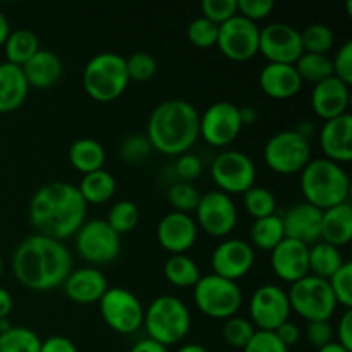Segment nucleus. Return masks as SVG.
I'll return each instance as SVG.
<instances>
[{
	"mask_svg": "<svg viewBox=\"0 0 352 352\" xmlns=\"http://www.w3.org/2000/svg\"><path fill=\"white\" fill-rule=\"evenodd\" d=\"M72 270V254L62 241L33 234L17 244L12 254V274L21 285L45 292L64 284Z\"/></svg>",
	"mask_w": 352,
	"mask_h": 352,
	"instance_id": "nucleus-1",
	"label": "nucleus"
},
{
	"mask_svg": "<svg viewBox=\"0 0 352 352\" xmlns=\"http://www.w3.org/2000/svg\"><path fill=\"white\" fill-rule=\"evenodd\" d=\"M88 203L78 186L52 181L36 189L30 199V222L38 234L64 241L85 223Z\"/></svg>",
	"mask_w": 352,
	"mask_h": 352,
	"instance_id": "nucleus-2",
	"label": "nucleus"
},
{
	"mask_svg": "<svg viewBox=\"0 0 352 352\" xmlns=\"http://www.w3.org/2000/svg\"><path fill=\"white\" fill-rule=\"evenodd\" d=\"M146 138L151 148L164 155L188 153L199 138V112L186 100H165L151 110Z\"/></svg>",
	"mask_w": 352,
	"mask_h": 352,
	"instance_id": "nucleus-3",
	"label": "nucleus"
},
{
	"mask_svg": "<svg viewBox=\"0 0 352 352\" xmlns=\"http://www.w3.org/2000/svg\"><path fill=\"white\" fill-rule=\"evenodd\" d=\"M301 191L305 201L316 208L327 210L330 206L349 201L351 179L346 168L329 158H311L301 170Z\"/></svg>",
	"mask_w": 352,
	"mask_h": 352,
	"instance_id": "nucleus-4",
	"label": "nucleus"
},
{
	"mask_svg": "<svg viewBox=\"0 0 352 352\" xmlns=\"http://www.w3.org/2000/svg\"><path fill=\"white\" fill-rule=\"evenodd\" d=\"M143 325L148 337L168 347L181 342L191 329V313L182 299L170 294L155 298L144 309Z\"/></svg>",
	"mask_w": 352,
	"mask_h": 352,
	"instance_id": "nucleus-5",
	"label": "nucleus"
},
{
	"mask_svg": "<svg viewBox=\"0 0 352 352\" xmlns=\"http://www.w3.org/2000/svg\"><path fill=\"white\" fill-rule=\"evenodd\" d=\"M129 85L126 57L116 52H100L82 69V86L93 100L109 103L122 96Z\"/></svg>",
	"mask_w": 352,
	"mask_h": 352,
	"instance_id": "nucleus-6",
	"label": "nucleus"
},
{
	"mask_svg": "<svg viewBox=\"0 0 352 352\" xmlns=\"http://www.w3.org/2000/svg\"><path fill=\"white\" fill-rule=\"evenodd\" d=\"M192 299L199 311L206 316L227 320L237 315L243 306V291L237 282L208 274L201 275L192 287Z\"/></svg>",
	"mask_w": 352,
	"mask_h": 352,
	"instance_id": "nucleus-7",
	"label": "nucleus"
},
{
	"mask_svg": "<svg viewBox=\"0 0 352 352\" xmlns=\"http://www.w3.org/2000/svg\"><path fill=\"white\" fill-rule=\"evenodd\" d=\"M287 296L292 311L302 316L306 322L330 320L337 309L336 296L329 280L311 274L291 284Z\"/></svg>",
	"mask_w": 352,
	"mask_h": 352,
	"instance_id": "nucleus-8",
	"label": "nucleus"
},
{
	"mask_svg": "<svg viewBox=\"0 0 352 352\" xmlns=\"http://www.w3.org/2000/svg\"><path fill=\"white\" fill-rule=\"evenodd\" d=\"M263 160L277 174H298L311 160V143L294 129H284L267 140Z\"/></svg>",
	"mask_w": 352,
	"mask_h": 352,
	"instance_id": "nucleus-9",
	"label": "nucleus"
},
{
	"mask_svg": "<svg viewBox=\"0 0 352 352\" xmlns=\"http://www.w3.org/2000/svg\"><path fill=\"white\" fill-rule=\"evenodd\" d=\"M76 250L89 267L109 265L119 256L120 236L107 223L105 219L85 220L74 234Z\"/></svg>",
	"mask_w": 352,
	"mask_h": 352,
	"instance_id": "nucleus-10",
	"label": "nucleus"
},
{
	"mask_svg": "<svg viewBox=\"0 0 352 352\" xmlns=\"http://www.w3.org/2000/svg\"><path fill=\"white\" fill-rule=\"evenodd\" d=\"M103 322L117 333L131 336L143 327L144 308L126 287H109L98 301Z\"/></svg>",
	"mask_w": 352,
	"mask_h": 352,
	"instance_id": "nucleus-11",
	"label": "nucleus"
},
{
	"mask_svg": "<svg viewBox=\"0 0 352 352\" xmlns=\"http://www.w3.org/2000/svg\"><path fill=\"white\" fill-rule=\"evenodd\" d=\"M210 172L217 189L227 195H243L251 186H254L256 179L254 162L250 155L237 150L220 151L212 162Z\"/></svg>",
	"mask_w": 352,
	"mask_h": 352,
	"instance_id": "nucleus-12",
	"label": "nucleus"
},
{
	"mask_svg": "<svg viewBox=\"0 0 352 352\" xmlns=\"http://www.w3.org/2000/svg\"><path fill=\"white\" fill-rule=\"evenodd\" d=\"M250 320L256 330L274 332L291 316V302L285 289L275 284H265L251 294Z\"/></svg>",
	"mask_w": 352,
	"mask_h": 352,
	"instance_id": "nucleus-13",
	"label": "nucleus"
},
{
	"mask_svg": "<svg viewBox=\"0 0 352 352\" xmlns=\"http://www.w3.org/2000/svg\"><path fill=\"white\" fill-rule=\"evenodd\" d=\"M217 47L234 62L251 60L260 47V28L253 21L236 14L219 26Z\"/></svg>",
	"mask_w": 352,
	"mask_h": 352,
	"instance_id": "nucleus-14",
	"label": "nucleus"
},
{
	"mask_svg": "<svg viewBox=\"0 0 352 352\" xmlns=\"http://www.w3.org/2000/svg\"><path fill=\"white\" fill-rule=\"evenodd\" d=\"M243 122L239 107L227 100L212 103L199 116V136L215 148H223L239 136Z\"/></svg>",
	"mask_w": 352,
	"mask_h": 352,
	"instance_id": "nucleus-15",
	"label": "nucleus"
},
{
	"mask_svg": "<svg viewBox=\"0 0 352 352\" xmlns=\"http://www.w3.org/2000/svg\"><path fill=\"white\" fill-rule=\"evenodd\" d=\"M196 223L213 237H226L237 223V208L227 192L212 189L203 192L195 210Z\"/></svg>",
	"mask_w": 352,
	"mask_h": 352,
	"instance_id": "nucleus-16",
	"label": "nucleus"
},
{
	"mask_svg": "<svg viewBox=\"0 0 352 352\" xmlns=\"http://www.w3.org/2000/svg\"><path fill=\"white\" fill-rule=\"evenodd\" d=\"M258 52L275 64H296L302 55L301 31L285 23H270L260 28Z\"/></svg>",
	"mask_w": 352,
	"mask_h": 352,
	"instance_id": "nucleus-17",
	"label": "nucleus"
},
{
	"mask_svg": "<svg viewBox=\"0 0 352 352\" xmlns=\"http://www.w3.org/2000/svg\"><path fill=\"white\" fill-rule=\"evenodd\" d=\"M254 248L248 241L229 237L223 239L212 253L213 274L227 280L237 282L246 277L254 265Z\"/></svg>",
	"mask_w": 352,
	"mask_h": 352,
	"instance_id": "nucleus-18",
	"label": "nucleus"
},
{
	"mask_svg": "<svg viewBox=\"0 0 352 352\" xmlns=\"http://www.w3.org/2000/svg\"><path fill=\"white\" fill-rule=\"evenodd\" d=\"M157 237L170 254H184L198 239V223L189 213L172 210L158 222Z\"/></svg>",
	"mask_w": 352,
	"mask_h": 352,
	"instance_id": "nucleus-19",
	"label": "nucleus"
},
{
	"mask_svg": "<svg viewBox=\"0 0 352 352\" xmlns=\"http://www.w3.org/2000/svg\"><path fill=\"white\" fill-rule=\"evenodd\" d=\"M270 265L280 280L294 284L299 278L309 275V246L284 237L270 251Z\"/></svg>",
	"mask_w": 352,
	"mask_h": 352,
	"instance_id": "nucleus-20",
	"label": "nucleus"
},
{
	"mask_svg": "<svg viewBox=\"0 0 352 352\" xmlns=\"http://www.w3.org/2000/svg\"><path fill=\"white\" fill-rule=\"evenodd\" d=\"M322 217L323 210L316 208L311 203H296L291 208L285 210L282 217L285 237L299 241L306 246L318 243L322 236Z\"/></svg>",
	"mask_w": 352,
	"mask_h": 352,
	"instance_id": "nucleus-21",
	"label": "nucleus"
},
{
	"mask_svg": "<svg viewBox=\"0 0 352 352\" xmlns=\"http://www.w3.org/2000/svg\"><path fill=\"white\" fill-rule=\"evenodd\" d=\"M320 148L325 153V158L347 164L352 158V117L351 113H342L336 119L325 120L320 129Z\"/></svg>",
	"mask_w": 352,
	"mask_h": 352,
	"instance_id": "nucleus-22",
	"label": "nucleus"
},
{
	"mask_svg": "<svg viewBox=\"0 0 352 352\" xmlns=\"http://www.w3.org/2000/svg\"><path fill=\"white\" fill-rule=\"evenodd\" d=\"M311 107L318 117L323 120L336 119L347 113L349 107V86L340 81L336 76L323 79L313 85Z\"/></svg>",
	"mask_w": 352,
	"mask_h": 352,
	"instance_id": "nucleus-23",
	"label": "nucleus"
},
{
	"mask_svg": "<svg viewBox=\"0 0 352 352\" xmlns=\"http://www.w3.org/2000/svg\"><path fill=\"white\" fill-rule=\"evenodd\" d=\"M65 296L78 305H91L98 302L109 289L105 275L96 267H82L71 270L62 284Z\"/></svg>",
	"mask_w": 352,
	"mask_h": 352,
	"instance_id": "nucleus-24",
	"label": "nucleus"
},
{
	"mask_svg": "<svg viewBox=\"0 0 352 352\" xmlns=\"http://www.w3.org/2000/svg\"><path fill=\"white\" fill-rule=\"evenodd\" d=\"M260 88L267 96L274 100H287L298 95L302 88L294 64H275L267 62L260 71Z\"/></svg>",
	"mask_w": 352,
	"mask_h": 352,
	"instance_id": "nucleus-25",
	"label": "nucleus"
},
{
	"mask_svg": "<svg viewBox=\"0 0 352 352\" xmlns=\"http://www.w3.org/2000/svg\"><path fill=\"white\" fill-rule=\"evenodd\" d=\"M21 69H23L30 88L47 89L52 88L62 78L64 64L55 52L40 48Z\"/></svg>",
	"mask_w": 352,
	"mask_h": 352,
	"instance_id": "nucleus-26",
	"label": "nucleus"
},
{
	"mask_svg": "<svg viewBox=\"0 0 352 352\" xmlns=\"http://www.w3.org/2000/svg\"><path fill=\"white\" fill-rule=\"evenodd\" d=\"M30 85L19 65L0 62V113L19 109L26 100Z\"/></svg>",
	"mask_w": 352,
	"mask_h": 352,
	"instance_id": "nucleus-27",
	"label": "nucleus"
},
{
	"mask_svg": "<svg viewBox=\"0 0 352 352\" xmlns=\"http://www.w3.org/2000/svg\"><path fill=\"white\" fill-rule=\"evenodd\" d=\"M352 239V206L349 201L340 205L330 206L323 210L322 217V236L320 241L332 244V246H344Z\"/></svg>",
	"mask_w": 352,
	"mask_h": 352,
	"instance_id": "nucleus-28",
	"label": "nucleus"
},
{
	"mask_svg": "<svg viewBox=\"0 0 352 352\" xmlns=\"http://www.w3.org/2000/svg\"><path fill=\"white\" fill-rule=\"evenodd\" d=\"M105 160V148L95 138H78L69 146V162L82 175L103 168Z\"/></svg>",
	"mask_w": 352,
	"mask_h": 352,
	"instance_id": "nucleus-29",
	"label": "nucleus"
},
{
	"mask_svg": "<svg viewBox=\"0 0 352 352\" xmlns=\"http://www.w3.org/2000/svg\"><path fill=\"white\" fill-rule=\"evenodd\" d=\"M342 253L337 246L318 241L309 246V274L329 280L344 263Z\"/></svg>",
	"mask_w": 352,
	"mask_h": 352,
	"instance_id": "nucleus-30",
	"label": "nucleus"
},
{
	"mask_svg": "<svg viewBox=\"0 0 352 352\" xmlns=\"http://www.w3.org/2000/svg\"><path fill=\"white\" fill-rule=\"evenodd\" d=\"M78 189L86 203L100 205V203L109 201V199L116 195L117 181L109 170L100 168V170L89 172V174L82 175Z\"/></svg>",
	"mask_w": 352,
	"mask_h": 352,
	"instance_id": "nucleus-31",
	"label": "nucleus"
},
{
	"mask_svg": "<svg viewBox=\"0 0 352 352\" xmlns=\"http://www.w3.org/2000/svg\"><path fill=\"white\" fill-rule=\"evenodd\" d=\"M3 50H6L7 57L6 62L23 67L40 50V41H38L34 31L28 30V28H21V30L10 31L6 43H3Z\"/></svg>",
	"mask_w": 352,
	"mask_h": 352,
	"instance_id": "nucleus-32",
	"label": "nucleus"
},
{
	"mask_svg": "<svg viewBox=\"0 0 352 352\" xmlns=\"http://www.w3.org/2000/svg\"><path fill=\"white\" fill-rule=\"evenodd\" d=\"M284 237V223H282V217L277 213L263 217V219H254L250 229V244L261 251H272Z\"/></svg>",
	"mask_w": 352,
	"mask_h": 352,
	"instance_id": "nucleus-33",
	"label": "nucleus"
},
{
	"mask_svg": "<svg viewBox=\"0 0 352 352\" xmlns=\"http://www.w3.org/2000/svg\"><path fill=\"white\" fill-rule=\"evenodd\" d=\"M165 278L175 287H195L201 277L198 263L188 254H170L164 265Z\"/></svg>",
	"mask_w": 352,
	"mask_h": 352,
	"instance_id": "nucleus-34",
	"label": "nucleus"
},
{
	"mask_svg": "<svg viewBox=\"0 0 352 352\" xmlns=\"http://www.w3.org/2000/svg\"><path fill=\"white\" fill-rule=\"evenodd\" d=\"M294 67L296 71H298L299 78L302 79V82L308 81L316 85V82L333 76L332 58L325 54H309V52H302L301 57L296 60Z\"/></svg>",
	"mask_w": 352,
	"mask_h": 352,
	"instance_id": "nucleus-35",
	"label": "nucleus"
},
{
	"mask_svg": "<svg viewBox=\"0 0 352 352\" xmlns=\"http://www.w3.org/2000/svg\"><path fill=\"white\" fill-rule=\"evenodd\" d=\"M41 339L28 327H10L0 333V352H40Z\"/></svg>",
	"mask_w": 352,
	"mask_h": 352,
	"instance_id": "nucleus-36",
	"label": "nucleus"
},
{
	"mask_svg": "<svg viewBox=\"0 0 352 352\" xmlns=\"http://www.w3.org/2000/svg\"><path fill=\"white\" fill-rule=\"evenodd\" d=\"M243 201L248 213L254 219H263L277 212V198L270 189L263 186H251L248 191L243 192Z\"/></svg>",
	"mask_w": 352,
	"mask_h": 352,
	"instance_id": "nucleus-37",
	"label": "nucleus"
},
{
	"mask_svg": "<svg viewBox=\"0 0 352 352\" xmlns=\"http://www.w3.org/2000/svg\"><path fill=\"white\" fill-rule=\"evenodd\" d=\"M301 41H302V50L309 52V54H325L333 47V31L329 24L315 23L309 24L301 31Z\"/></svg>",
	"mask_w": 352,
	"mask_h": 352,
	"instance_id": "nucleus-38",
	"label": "nucleus"
},
{
	"mask_svg": "<svg viewBox=\"0 0 352 352\" xmlns=\"http://www.w3.org/2000/svg\"><path fill=\"white\" fill-rule=\"evenodd\" d=\"M138 222H140V208H138L136 203L129 201V199H120V201H117L109 210V217H107V223L119 236L133 230L138 226Z\"/></svg>",
	"mask_w": 352,
	"mask_h": 352,
	"instance_id": "nucleus-39",
	"label": "nucleus"
},
{
	"mask_svg": "<svg viewBox=\"0 0 352 352\" xmlns=\"http://www.w3.org/2000/svg\"><path fill=\"white\" fill-rule=\"evenodd\" d=\"M254 332H256V327L251 323V320L237 315L227 318L222 329L223 340L234 349H244L248 342L253 339Z\"/></svg>",
	"mask_w": 352,
	"mask_h": 352,
	"instance_id": "nucleus-40",
	"label": "nucleus"
},
{
	"mask_svg": "<svg viewBox=\"0 0 352 352\" xmlns=\"http://www.w3.org/2000/svg\"><path fill=\"white\" fill-rule=\"evenodd\" d=\"M199 198H201V192H199V189L192 182L177 181L167 191V199L172 205V208L175 212L189 213V215L196 210Z\"/></svg>",
	"mask_w": 352,
	"mask_h": 352,
	"instance_id": "nucleus-41",
	"label": "nucleus"
},
{
	"mask_svg": "<svg viewBox=\"0 0 352 352\" xmlns=\"http://www.w3.org/2000/svg\"><path fill=\"white\" fill-rule=\"evenodd\" d=\"M188 38L198 48L215 47L217 38H219V24L212 23L205 16L196 17L189 23Z\"/></svg>",
	"mask_w": 352,
	"mask_h": 352,
	"instance_id": "nucleus-42",
	"label": "nucleus"
},
{
	"mask_svg": "<svg viewBox=\"0 0 352 352\" xmlns=\"http://www.w3.org/2000/svg\"><path fill=\"white\" fill-rule=\"evenodd\" d=\"M330 289L336 296L337 305H342L346 309H352V263L344 261L342 267L329 278Z\"/></svg>",
	"mask_w": 352,
	"mask_h": 352,
	"instance_id": "nucleus-43",
	"label": "nucleus"
},
{
	"mask_svg": "<svg viewBox=\"0 0 352 352\" xmlns=\"http://www.w3.org/2000/svg\"><path fill=\"white\" fill-rule=\"evenodd\" d=\"M126 69L129 81H148L157 74L158 62L148 52H134L129 57H126Z\"/></svg>",
	"mask_w": 352,
	"mask_h": 352,
	"instance_id": "nucleus-44",
	"label": "nucleus"
},
{
	"mask_svg": "<svg viewBox=\"0 0 352 352\" xmlns=\"http://www.w3.org/2000/svg\"><path fill=\"white\" fill-rule=\"evenodd\" d=\"M151 151H153V148H151V143L148 141L146 134H133V136H127L119 146L120 157L127 164H140L144 158L150 157Z\"/></svg>",
	"mask_w": 352,
	"mask_h": 352,
	"instance_id": "nucleus-45",
	"label": "nucleus"
},
{
	"mask_svg": "<svg viewBox=\"0 0 352 352\" xmlns=\"http://www.w3.org/2000/svg\"><path fill=\"white\" fill-rule=\"evenodd\" d=\"M201 12V16L220 26L237 14V0H203Z\"/></svg>",
	"mask_w": 352,
	"mask_h": 352,
	"instance_id": "nucleus-46",
	"label": "nucleus"
},
{
	"mask_svg": "<svg viewBox=\"0 0 352 352\" xmlns=\"http://www.w3.org/2000/svg\"><path fill=\"white\" fill-rule=\"evenodd\" d=\"M243 352H289L287 347L278 340L275 332L268 330H256L253 339L248 342Z\"/></svg>",
	"mask_w": 352,
	"mask_h": 352,
	"instance_id": "nucleus-47",
	"label": "nucleus"
},
{
	"mask_svg": "<svg viewBox=\"0 0 352 352\" xmlns=\"http://www.w3.org/2000/svg\"><path fill=\"white\" fill-rule=\"evenodd\" d=\"M333 76L347 86L352 85V40H346L332 58Z\"/></svg>",
	"mask_w": 352,
	"mask_h": 352,
	"instance_id": "nucleus-48",
	"label": "nucleus"
},
{
	"mask_svg": "<svg viewBox=\"0 0 352 352\" xmlns=\"http://www.w3.org/2000/svg\"><path fill=\"white\" fill-rule=\"evenodd\" d=\"M175 174H177L179 181L191 182L195 179H198L203 172V162L198 155L195 153H182L179 155L177 160H175Z\"/></svg>",
	"mask_w": 352,
	"mask_h": 352,
	"instance_id": "nucleus-49",
	"label": "nucleus"
},
{
	"mask_svg": "<svg viewBox=\"0 0 352 352\" xmlns=\"http://www.w3.org/2000/svg\"><path fill=\"white\" fill-rule=\"evenodd\" d=\"M305 336L311 346L316 349L333 342V327L330 320H318V322H308L305 329Z\"/></svg>",
	"mask_w": 352,
	"mask_h": 352,
	"instance_id": "nucleus-50",
	"label": "nucleus"
},
{
	"mask_svg": "<svg viewBox=\"0 0 352 352\" xmlns=\"http://www.w3.org/2000/svg\"><path fill=\"white\" fill-rule=\"evenodd\" d=\"M274 7V0H237V14L253 23L265 19Z\"/></svg>",
	"mask_w": 352,
	"mask_h": 352,
	"instance_id": "nucleus-51",
	"label": "nucleus"
},
{
	"mask_svg": "<svg viewBox=\"0 0 352 352\" xmlns=\"http://www.w3.org/2000/svg\"><path fill=\"white\" fill-rule=\"evenodd\" d=\"M40 352H79L76 344L64 336H52L41 340Z\"/></svg>",
	"mask_w": 352,
	"mask_h": 352,
	"instance_id": "nucleus-52",
	"label": "nucleus"
},
{
	"mask_svg": "<svg viewBox=\"0 0 352 352\" xmlns=\"http://www.w3.org/2000/svg\"><path fill=\"white\" fill-rule=\"evenodd\" d=\"M337 337L339 339L336 342L352 352V309H346L344 315L340 316L339 325H337Z\"/></svg>",
	"mask_w": 352,
	"mask_h": 352,
	"instance_id": "nucleus-53",
	"label": "nucleus"
},
{
	"mask_svg": "<svg viewBox=\"0 0 352 352\" xmlns=\"http://www.w3.org/2000/svg\"><path fill=\"white\" fill-rule=\"evenodd\" d=\"M274 332L275 336L278 337V340H280L287 349L289 347L296 346V344L299 342V339H301V330H299V327L296 325V323H292L291 320L282 323V325L278 327L277 330H274Z\"/></svg>",
	"mask_w": 352,
	"mask_h": 352,
	"instance_id": "nucleus-54",
	"label": "nucleus"
},
{
	"mask_svg": "<svg viewBox=\"0 0 352 352\" xmlns=\"http://www.w3.org/2000/svg\"><path fill=\"white\" fill-rule=\"evenodd\" d=\"M129 352H168V347L162 346L157 340L146 337V339L138 340V342L131 347Z\"/></svg>",
	"mask_w": 352,
	"mask_h": 352,
	"instance_id": "nucleus-55",
	"label": "nucleus"
},
{
	"mask_svg": "<svg viewBox=\"0 0 352 352\" xmlns=\"http://www.w3.org/2000/svg\"><path fill=\"white\" fill-rule=\"evenodd\" d=\"M12 306H14V301H12V296H10V292L7 291V289L0 287V320L7 318V316L10 315V311H12Z\"/></svg>",
	"mask_w": 352,
	"mask_h": 352,
	"instance_id": "nucleus-56",
	"label": "nucleus"
},
{
	"mask_svg": "<svg viewBox=\"0 0 352 352\" xmlns=\"http://www.w3.org/2000/svg\"><path fill=\"white\" fill-rule=\"evenodd\" d=\"M239 117L243 126H250V124H253L258 119V110L251 105L239 107Z\"/></svg>",
	"mask_w": 352,
	"mask_h": 352,
	"instance_id": "nucleus-57",
	"label": "nucleus"
},
{
	"mask_svg": "<svg viewBox=\"0 0 352 352\" xmlns=\"http://www.w3.org/2000/svg\"><path fill=\"white\" fill-rule=\"evenodd\" d=\"M10 34V24H9V19H7L6 14L0 10V47H3V43H6L7 36Z\"/></svg>",
	"mask_w": 352,
	"mask_h": 352,
	"instance_id": "nucleus-58",
	"label": "nucleus"
},
{
	"mask_svg": "<svg viewBox=\"0 0 352 352\" xmlns=\"http://www.w3.org/2000/svg\"><path fill=\"white\" fill-rule=\"evenodd\" d=\"M175 352H210V351L206 349L205 346H201V344L191 342V344H184V346H181Z\"/></svg>",
	"mask_w": 352,
	"mask_h": 352,
	"instance_id": "nucleus-59",
	"label": "nucleus"
},
{
	"mask_svg": "<svg viewBox=\"0 0 352 352\" xmlns=\"http://www.w3.org/2000/svg\"><path fill=\"white\" fill-rule=\"evenodd\" d=\"M316 352H351V351H347L346 347H342L339 342H336V340H333V342H330V344H327V346L320 347V349Z\"/></svg>",
	"mask_w": 352,
	"mask_h": 352,
	"instance_id": "nucleus-60",
	"label": "nucleus"
},
{
	"mask_svg": "<svg viewBox=\"0 0 352 352\" xmlns=\"http://www.w3.org/2000/svg\"><path fill=\"white\" fill-rule=\"evenodd\" d=\"M2 272H3V261H2V256H0V277H2Z\"/></svg>",
	"mask_w": 352,
	"mask_h": 352,
	"instance_id": "nucleus-61",
	"label": "nucleus"
}]
</instances>
